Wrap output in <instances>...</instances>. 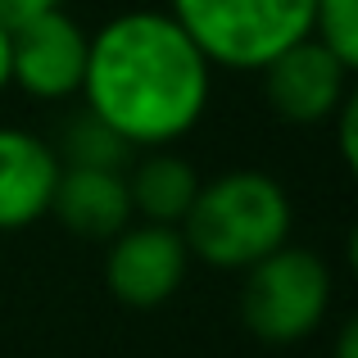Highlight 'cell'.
I'll list each match as a JSON object with an SVG mask.
<instances>
[{"mask_svg": "<svg viewBox=\"0 0 358 358\" xmlns=\"http://www.w3.org/2000/svg\"><path fill=\"white\" fill-rule=\"evenodd\" d=\"M191 250L182 231L164 222L131 218L118 236L105 241V286L127 308H159L182 290Z\"/></svg>", "mask_w": 358, "mask_h": 358, "instance_id": "cell-5", "label": "cell"}, {"mask_svg": "<svg viewBox=\"0 0 358 358\" xmlns=\"http://www.w3.org/2000/svg\"><path fill=\"white\" fill-rule=\"evenodd\" d=\"M122 177H127L131 218L164 222V227H182L186 209L195 204V191H200V182H204L191 159L177 155L173 145L141 150V159L131 155V164L122 168Z\"/></svg>", "mask_w": 358, "mask_h": 358, "instance_id": "cell-10", "label": "cell"}, {"mask_svg": "<svg viewBox=\"0 0 358 358\" xmlns=\"http://www.w3.org/2000/svg\"><path fill=\"white\" fill-rule=\"evenodd\" d=\"M59 155L27 127H0V231H23L50 218Z\"/></svg>", "mask_w": 358, "mask_h": 358, "instance_id": "cell-8", "label": "cell"}, {"mask_svg": "<svg viewBox=\"0 0 358 358\" xmlns=\"http://www.w3.org/2000/svg\"><path fill=\"white\" fill-rule=\"evenodd\" d=\"M55 5H59V0H0V23H5V27H18V23H27V18L55 9Z\"/></svg>", "mask_w": 358, "mask_h": 358, "instance_id": "cell-14", "label": "cell"}, {"mask_svg": "<svg viewBox=\"0 0 358 358\" xmlns=\"http://www.w3.org/2000/svg\"><path fill=\"white\" fill-rule=\"evenodd\" d=\"M0 91H9V27L0 23Z\"/></svg>", "mask_w": 358, "mask_h": 358, "instance_id": "cell-16", "label": "cell"}, {"mask_svg": "<svg viewBox=\"0 0 358 358\" xmlns=\"http://www.w3.org/2000/svg\"><path fill=\"white\" fill-rule=\"evenodd\" d=\"M331 308V263L304 245H277L245 268L241 322L263 345H295L322 327Z\"/></svg>", "mask_w": 358, "mask_h": 358, "instance_id": "cell-4", "label": "cell"}, {"mask_svg": "<svg viewBox=\"0 0 358 358\" xmlns=\"http://www.w3.org/2000/svg\"><path fill=\"white\" fill-rule=\"evenodd\" d=\"M78 96L131 150H164L200 127L213 64L168 9H122L91 32Z\"/></svg>", "mask_w": 358, "mask_h": 358, "instance_id": "cell-1", "label": "cell"}, {"mask_svg": "<svg viewBox=\"0 0 358 358\" xmlns=\"http://www.w3.org/2000/svg\"><path fill=\"white\" fill-rule=\"evenodd\" d=\"M331 122H336V141H341V159L345 164H358V96L350 91L345 96V105L331 114Z\"/></svg>", "mask_w": 358, "mask_h": 358, "instance_id": "cell-13", "label": "cell"}, {"mask_svg": "<svg viewBox=\"0 0 358 358\" xmlns=\"http://www.w3.org/2000/svg\"><path fill=\"white\" fill-rule=\"evenodd\" d=\"M313 5L317 0H168V14L213 69L259 73L286 45L313 36Z\"/></svg>", "mask_w": 358, "mask_h": 358, "instance_id": "cell-3", "label": "cell"}, {"mask_svg": "<svg viewBox=\"0 0 358 358\" xmlns=\"http://www.w3.org/2000/svg\"><path fill=\"white\" fill-rule=\"evenodd\" d=\"M50 218H59V227H69L73 236L105 245L131 222L127 177L114 168H59Z\"/></svg>", "mask_w": 358, "mask_h": 358, "instance_id": "cell-9", "label": "cell"}, {"mask_svg": "<svg viewBox=\"0 0 358 358\" xmlns=\"http://www.w3.org/2000/svg\"><path fill=\"white\" fill-rule=\"evenodd\" d=\"M313 36L331 55H341L350 69H358V0H317Z\"/></svg>", "mask_w": 358, "mask_h": 358, "instance_id": "cell-12", "label": "cell"}, {"mask_svg": "<svg viewBox=\"0 0 358 358\" xmlns=\"http://www.w3.org/2000/svg\"><path fill=\"white\" fill-rule=\"evenodd\" d=\"M55 155H59V168H114V173H122L136 150H131L109 122H100L91 109H82V114H73L59 127Z\"/></svg>", "mask_w": 358, "mask_h": 358, "instance_id": "cell-11", "label": "cell"}, {"mask_svg": "<svg viewBox=\"0 0 358 358\" xmlns=\"http://www.w3.org/2000/svg\"><path fill=\"white\" fill-rule=\"evenodd\" d=\"M259 78H263V100L277 118L317 127V122H331V114L345 105L354 69L341 55L327 50L317 36H304V41L286 45L277 59L263 64Z\"/></svg>", "mask_w": 358, "mask_h": 358, "instance_id": "cell-7", "label": "cell"}, {"mask_svg": "<svg viewBox=\"0 0 358 358\" xmlns=\"http://www.w3.org/2000/svg\"><path fill=\"white\" fill-rule=\"evenodd\" d=\"M91 36L59 5L9 27V87L32 100H69L82 91Z\"/></svg>", "mask_w": 358, "mask_h": 358, "instance_id": "cell-6", "label": "cell"}, {"mask_svg": "<svg viewBox=\"0 0 358 358\" xmlns=\"http://www.w3.org/2000/svg\"><path fill=\"white\" fill-rule=\"evenodd\" d=\"M336 358H358V322L341 327V341H336Z\"/></svg>", "mask_w": 358, "mask_h": 358, "instance_id": "cell-15", "label": "cell"}, {"mask_svg": "<svg viewBox=\"0 0 358 358\" xmlns=\"http://www.w3.org/2000/svg\"><path fill=\"white\" fill-rule=\"evenodd\" d=\"M295 209L286 186L259 168H227V173L200 182L195 204L182 218V241L191 259L222 272H245L290 241Z\"/></svg>", "mask_w": 358, "mask_h": 358, "instance_id": "cell-2", "label": "cell"}]
</instances>
